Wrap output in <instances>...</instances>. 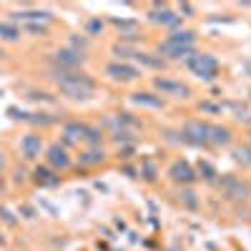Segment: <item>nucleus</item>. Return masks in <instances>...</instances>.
Here are the masks:
<instances>
[{"instance_id":"9b49d317","label":"nucleus","mask_w":251,"mask_h":251,"mask_svg":"<svg viewBox=\"0 0 251 251\" xmlns=\"http://www.w3.org/2000/svg\"><path fill=\"white\" fill-rule=\"evenodd\" d=\"M13 18L15 20H25V23H43V25H48L53 15L48 10H18V13H13Z\"/></svg>"},{"instance_id":"c85d7f7f","label":"nucleus","mask_w":251,"mask_h":251,"mask_svg":"<svg viewBox=\"0 0 251 251\" xmlns=\"http://www.w3.org/2000/svg\"><path fill=\"white\" fill-rule=\"evenodd\" d=\"M28 98H33V100H46V103H53V96H48V93H38V91H33Z\"/></svg>"},{"instance_id":"dca6fc26","label":"nucleus","mask_w":251,"mask_h":251,"mask_svg":"<svg viewBox=\"0 0 251 251\" xmlns=\"http://www.w3.org/2000/svg\"><path fill=\"white\" fill-rule=\"evenodd\" d=\"M78 161H80V166H98V163L106 161V153H103L100 149H91L86 153H80Z\"/></svg>"},{"instance_id":"aec40b11","label":"nucleus","mask_w":251,"mask_h":251,"mask_svg":"<svg viewBox=\"0 0 251 251\" xmlns=\"http://www.w3.org/2000/svg\"><path fill=\"white\" fill-rule=\"evenodd\" d=\"M83 141H88L91 146H100L103 133H100L98 128H93V126H88V128H86V136H83Z\"/></svg>"},{"instance_id":"7ed1b4c3","label":"nucleus","mask_w":251,"mask_h":251,"mask_svg":"<svg viewBox=\"0 0 251 251\" xmlns=\"http://www.w3.org/2000/svg\"><path fill=\"white\" fill-rule=\"evenodd\" d=\"M83 60H86V55H83V50H78V48H60V50H55L50 55L53 68H58V71H75Z\"/></svg>"},{"instance_id":"6ab92c4d","label":"nucleus","mask_w":251,"mask_h":251,"mask_svg":"<svg viewBox=\"0 0 251 251\" xmlns=\"http://www.w3.org/2000/svg\"><path fill=\"white\" fill-rule=\"evenodd\" d=\"M0 38L3 40H18L20 38V28L13 23H0Z\"/></svg>"},{"instance_id":"ddd939ff","label":"nucleus","mask_w":251,"mask_h":251,"mask_svg":"<svg viewBox=\"0 0 251 251\" xmlns=\"http://www.w3.org/2000/svg\"><path fill=\"white\" fill-rule=\"evenodd\" d=\"M151 20L153 23H161V25H174V23H178V15L174 10H169L166 5H156L151 10Z\"/></svg>"},{"instance_id":"39448f33","label":"nucleus","mask_w":251,"mask_h":251,"mask_svg":"<svg viewBox=\"0 0 251 251\" xmlns=\"http://www.w3.org/2000/svg\"><path fill=\"white\" fill-rule=\"evenodd\" d=\"M153 86L163 93V96H178V98H186L188 93V86H183L181 80H171V78H163V75H158L156 80H153Z\"/></svg>"},{"instance_id":"0eeeda50","label":"nucleus","mask_w":251,"mask_h":251,"mask_svg":"<svg viewBox=\"0 0 251 251\" xmlns=\"http://www.w3.org/2000/svg\"><path fill=\"white\" fill-rule=\"evenodd\" d=\"M40 151H43V138H40L38 133H28V136H23V141H20V153H23L25 161L38 158Z\"/></svg>"},{"instance_id":"20e7f679","label":"nucleus","mask_w":251,"mask_h":251,"mask_svg":"<svg viewBox=\"0 0 251 251\" xmlns=\"http://www.w3.org/2000/svg\"><path fill=\"white\" fill-rule=\"evenodd\" d=\"M106 75L113 78V80H121V83H128V80H136L141 75V71L136 66H131V63L116 60V63H108L106 66Z\"/></svg>"},{"instance_id":"b1692460","label":"nucleus","mask_w":251,"mask_h":251,"mask_svg":"<svg viewBox=\"0 0 251 251\" xmlns=\"http://www.w3.org/2000/svg\"><path fill=\"white\" fill-rule=\"evenodd\" d=\"M236 158L244 161L246 166H251V146H241V149L236 151Z\"/></svg>"},{"instance_id":"7c9ffc66","label":"nucleus","mask_w":251,"mask_h":251,"mask_svg":"<svg viewBox=\"0 0 251 251\" xmlns=\"http://www.w3.org/2000/svg\"><path fill=\"white\" fill-rule=\"evenodd\" d=\"M20 214H23L25 219H35V211H33L30 206H23V208H20Z\"/></svg>"},{"instance_id":"2f4dec72","label":"nucleus","mask_w":251,"mask_h":251,"mask_svg":"<svg viewBox=\"0 0 251 251\" xmlns=\"http://www.w3.org/2000/svg\"><path fill=\"white\" fill-rule=\"evenodd\" d=\"M181 10H183L186 15H191V13H194V8H191V5H188V3H183V5H181Z\"/></svg>"},{"instance_id":"cd10ccee","label":"nucleus","mask_w":251,"mask_h":251,"mask_svg":"<svg viewBox=\"0 0 251 251\" xmlns=\"http://www.w3.org/2000/svg\"><path fill=\"white\" fill-rule=\"evenodd\" d=\"M181 199H183V203H186L188 208H196V199H194V191H183V194H181Z\"/></svg>"},{"instance_id":"6e6552de","label":"nucleus","mask_w":251,"mask_h":251,"mask_svg":"<svg viewBox=\"0 0 251 251\" xmlns=\"http://www.w3.org/2000/svg\"><path fill=\"white\" fill-rule=\"evenodd\" d=\"M48 166L50 169H58V171L71 169V156H68V151L63 149L60 143H53L48 149Z\"/></svg>"},{"instance_id":"412c9836","label":"nucleus","mask_w":251,"mask_h":251,"mask_svg":"<svg viewBox=\"0 0 251 251\" xmlns=\"http://www.w3.org/2000/svg\"><path fill=\"white\" fill-rule=\"evenodd\" d=\"M199 174H201L206 181H214V178H216L214 166H211V163H206V161H201V166H199Z\"/></svg>"},{"instance_id":"f03ea898","label":"nucleus","mask_w":251,"mask_h":251,"mask_svg":"<svg viewBox=\"0 0 251 251\" xmlns=\"http://www.w3.org/2000/svg\"><path fill=\"white\" fill-rule=\"evenodd\" d=\"M188 68L194 75H199L201 80H214L219 73V60L211 53H194L191 58H186Z\"/></svg>"},{"instance_id":"c9c22d12","label":"nucleus","mask_w":251,"mask_h":251,"mask_svg":"<svg viewBox=\"0 0 251 251\" xmlns=\"http://www.w3.org/2000/svg\"><path fill=\"white\" fill-rule=\"evenodd\" d=\"M0 96H3V91H0Z\"/></svg>"},{"instance_id":"4468645a","label":"nucleus","mask_w":251,"mask_h":251,"mask_svg":"<svg viewBox=\"0 0 251 251\" xmlns=\"http://www.w3.org/2000/svg\"><path fill=\"white\" fill-rule=\"evenodd\" d=\"M228 141H231V131L224 128V126H211V123H208V143L226 146Z\"/></svg>"},{"instance_id":"f704fd0d","label":"nucleus","mask_w":251,"mask_h":251,"mask_svg":"<svg viewBox=\"0 0 251 251\" xmlns=\"http://www.w3.org/2000/svg\"><path fill=\"white\" fill-rule=\"evenodd\" d=\"M3 241H5V239H3V236H0V246H3Z\"/></svg>"},{"instance_id":"9d476101","label":"nucleus","mask_w":251,"mask_h":251,"mask_svg":"<svg viewBox=\"0 0 251 251\" xmlns=\"http://www.w3.org/2000/svg\"><path fill=\"white\" fill-rule=\"evenodd\" d=\"M163 43L171 46V48H194L196 35H194V30H178V33H174V35L166 38Z\"/></svg>"},{"instance_id":"2eb2a0df","label":"nucleus","mask_w":251,"mask_h":251,"mask_svg":"<svg viewBox=\"0 0 251 251\" xmlns=\"http://www.w3.org/2000/svg\"><path fill=\"white\" fill-rule=\"evenodd\" d=\"M131 100L136 106H143V108H163L161 96H153V93H133Z\"/></svg>"},{"instance_id":"a211bd4d","label":"nucleus","mask_w":251,"mask_h":251,"mask_svg":"<svg viewBox=\"0 0 251 251\" xmlns=\"http://www.w3.org/2000/svg\"><path fill=\"white\" fill-rule=\"evenodd\" d=\"M133 58H136L138 63H143V66H149V68H163V66H166L161 55H151V53H136Z\"/></svg>"},{"instance_id":"4be33fe9","label":"nucleus","mask_w":251,"mask_h":251,"mask_svg":"<svg viewBox=\"0 0 251 251\" xmlns=\"http://www.w3.org/2000/svg\"><path fill=\"white\" fill-rule=\"evenodd\" d=\"M25 30L30 35H48V25H43V23H25Z\"/></svg>"},{"instance_id":"bb28decb","label":"nucleus","mask_w":251,"mask_h":251,"mask_svg":"<svg viewBox=\"0 0 251 251\" xmlns=\"http://www.w3.org/2000/svg\"><path fill=\"white\" fill-rule=\"evenodd\" d=\"M113 138H116L118 143H121V141H123V143H126V141H133V136H131L128 131H123V128H116V133H113Z\"/></svg>"},{"instance_id":"473e14b6","label":"nucleus","mask_w":251,"mask_h":251,"mask_svg":"<svg viewBox=\"0 0 251 251\" xmlns=\"http://www.w3.org/2000/svg\"><path fill=\"white\" fill-rule=\"evenodd\" d=\"M3 169H5V156L0 153V171H3Z\"/></svg>"},{"instance_id":"c756f323","label":"nucleus","mask_w":251,"mask_h":251,"mask_svg":"<svg viewBox=\"0 0 251 251\" xmlns=\"http://www.w3.org/2000/svg\"><path fill=\"white\" fill-rule=\"evenodd\" d=\"M201 111H208V113H221V106H216V103H201Z\"/></svg>"},{"instance_id":"5701e85b","label":"nucleus","mask_w":251,"mask_h":251,"mask_svg":"<svg viewBox=\"0 0 251 251\" xmlns=\"http://www.w3.org/2000/svg\"><path fill=\"white\" fill-rule=\"evenodd\" d=\"M0 219H3V221H5L8 226H15V224H18V219H15V214L10 211V208H8V206H0Z\"/></svg>"},{"instance_id":"f3484780","label":"nucleus","mask_w":251,"mask_h":251,"mask_svg":"<svg viewBox=\"0 0 251 251\" xmlns=\"http://www.w3.org/2000/svg\"><path fill=\"white\" fill-rule=\"evenodd\" d=\"M221 186H224L226 196H231V199H236V196H241V194H244V186H241L234 176H226V178L221 181Z\"/></svg>"},{"instance_id":"a878e982","label":"nucleus","mask_w":251,"mask_h":251,"mask_svg":"<svg viewBox=\"0 0 251 251\" xmlns=\"http://www.w3.org/2000/svg\"><path fill=\"white\" fill-rule=\"evenodd\" d=\"M100 30H103V23H100L98 18L88 20V33H91V35H96V33H100Z\"/></svg>"},{"instance_id":"1a4fd4ad","label":"nucleus","mask_w":251,"mask_h":251,"mask_svg":"<svg viewBox=\"0 0 251 251\" xmlns=\"http://www.w3.org/2000/svg\"><path fill=\"white\" fill-rule=\"evenodd\" d=\"M33 181L38 186H43V188H53L60 183V176H55L53 169H48V166H38V169L33 171Z\"/></svg>"},{"instance_id":"72a5a7b5","label":"nucleus","mask_w":251,"mask_h":251,"mask_svg":"<svg viewBox=\"0 0 251 251\" xmlns=\"http://www.w3.org/2000/svg\"><path fill=\"white\" fill-rule=\"evenodd\" d=\"M3 58H5V50H3V48H0V60H3Z\"/></svg>"},{"instance_id":"423d86ee","label":"nucleus","mask_w":251,"mask_h":251,"mask_svg":"<svg viewBox=\"0 0 251 251\" xmlns=\"http://www.w3.org/2000/svg\"><path fill=\"white\" fill-rule=\"evenodd\" d=\"M169 176H171L176 183H181V186H191V183L196 181V171L188 166V161H176L171 169H169Z\"/></svg>"},{"instance_id":"f257e3e1","label":"nucleus","mask_w":251,"mask_h":251,"mask_svg":"<svg viewBox=\"0 0 251 251\" xmlns=\"http://www.w3.org/2000/svg\"><path fill=\"white\" fill-rule=\"evenodd\" d=\"M50 78L55 80L60 93L66 98H71V100H88L96 93L93 78L88 73H83V71H58V68H53Z\"/></svg>"},{"instance_id":"f8f14e48","label":"nucleus","mask_w":251,"mask_h":251,"mask_svg":"<svg viewBox=\"0 0 251 251\" xmlns=\"http://www.w3.org/2000/svg\"><path fill=\"white\" fill-rule=\"evenodd\" d=\"M86 128H88V126L80 123V121H68L66 126H63V136H66V143L80 141L83 136H86Z\"/></svg>"},{"instance_id":"393cba45","label":"nucleus","mask_w":251,"mask_h":251,"mask_svg":"<svg viewBox=\"0 0 251 251\" xmlns=\"http://www.w3.org/2000/svg\"><path fill=\"white\" fill-rule=\"evenodd\" d=\"M143 176H146V181H153L156 178V166L151 161H143Z\"/></svg>"}]
</instances>
